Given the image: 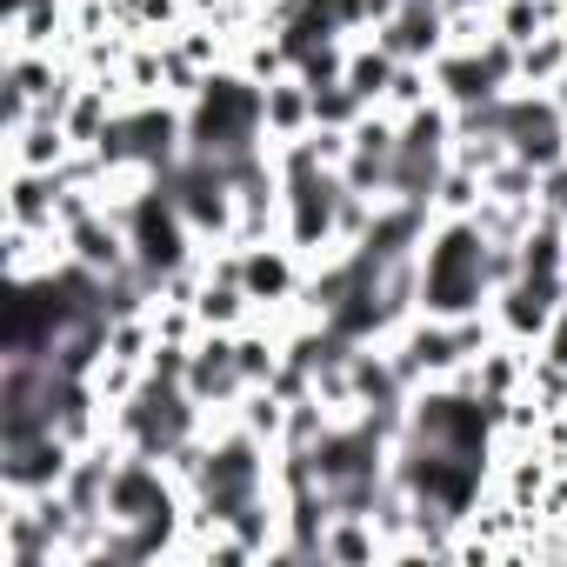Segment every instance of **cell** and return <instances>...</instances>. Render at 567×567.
I'll list each match as a JSON object with an SVG mask.
<instances>
[{
	"instance_id": "1",
	"label": "cell",
	"mask_w": 567,
	"mask_h": 567,
	"mask_svg": "<svg viewBox=\"0 0 567 567\" xmlns=\"http://www.w3.org/2000/svg\"><path fill=\"white\" fill-rule=\"evenodd\" d=\"M474 474H481V414L467 401H434L421 421V441H414L421 494H434L441 507H461Z\"/></svg>"
},
{
	"instance_id": "2",
	"label": "cell",
	"mask_w": 567,
	"mask_h": 567,
	"mask_svg": "<svg viewBox=\"0 0 567 567\" xmlns=\"http://www.w3.org/2000/svg\"><path fill=\"white\" fill-rule=\"evenodd\" d=\"M474 288H481V247H474V234H447V247L427 267V301L434 308H467Z\"/></svg>"
},
{
	"instance_id": "3",
	"label": "cell",
	"mask_w": 567,
	"mask_h": 567,
	"mask_svg": "<svg viewBox=\"0 0 567 567\" xmlns=\"http://www.w3.org/2000/svg\"><path fill=\"white\" fill-rule=\"evenodd\" d=\"M247 121H254V94H240L234 81H220L214 101H207V114H200V141L207 147H234V134H247Z\"/></svg>"
},
{
	"instance_id": "4",
	"label": "cell",
	"mask_w": 567,
	"mask_h": 567,
	"mask_svg": "<svg viewBox=\"0 0 567 567\" xmlns=\"http://www.w3.org/2000/svg\"><path fill=\"white\" fill-rule=\"evenodd\" d=\"M240 487H247V447H227V454H220V467L207 474V494L234 507V494H240Z\"/></svg>"
}]
</instances>
